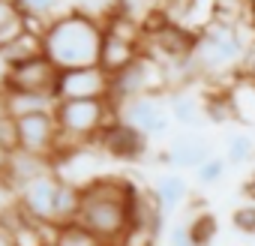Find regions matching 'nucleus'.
I'll return each mask as SVG.
<instances>
[{
  "label": "nucleus",
  "mask_w": 255,
  "mask_h": 246,
  "mask_svg": "<svg viewBox=\"0 0 255 246\" xmlns=\"http://www.w3.org/2000/svg\"><path fill=\"white\" fill-rule=\"evenodd\" d=\"M54 243L57 246H105L96 234H90L84 225L78 222H66V225H57L54 231Z\"/></svg>",
  "instance_id": "nucleus-22"
},
{
  "label": "nucleus",
  "mask_w": 255,
  "mask_h": 246,
  "mask_svg": "<svg viewBox=\"0 0 255 246\" xmlns=\"http://www.w3.org/2000/svg\"><path fill=\"white\" fill-rule=\"evenodd\" d=\"M27 27H30V18L21 12V6L0 0V51H3L9 42H15Z\"/></svg>",
  "instance_id": "nucleus-17"
},
{
  "label": "nucleus",
  "mask_w": 255,
  "mask_h": 246,
  "mask_svg": "<svg viewBox=\"0 0 255 246\" xmlns=\"http://www.w3.org/2000/svg\"><path fill=\"white\" fill-rule=\"evenodd\" d=\"M57 78H60V69L48 57H36V60L18 63V66H6L3 90L42 93V96H54L57 99Z\"/></svg>",
  "instance_id": "nucleus-6"
},
{
  "label": "nucleus",
  "mask_w": 255,
  "mask_h": 246,
  "mask_svg": "<svg viewBox=\"0 0 255 246\" xmlns=\"http://www.w3.org/2000/svg\"><path fill=\"white\" fill-rule=\"evenodd\" d=\"M246 48H249V42L240 36V24L213 21L210 27H204L198 33L195 51H192V66H195V72L219 75V72L243 63Z\"/></svg>",
  "instance_id": "nucleus-4"
},
{
  "label": "nucleus",
  "mask_w": 255,
  "mask_h": 246,
  "mask_svg": "<svg viewBox=\"0 0 255 246\" xmlns=\"http://www.w3.org/2000/svg\"><path fill=\"white\" fill-rule=\"evenodd\" d=\"M252 156H255V141H252L249 135H243V132L228 135V147H225L228 165H243V162H249Z\"/></svg>",
  "instance_id": "nucleus-24"
},
{
  "label": "nucleus",
  "mask_w": 255,
  "mask_h": 246,
  "mask_svg": "<svg viewBox=\"0 0 255 246\" xmlns=\"http://www.w3.org/2000/svg\"><path fill=\"white\" fill-rule=\"evenodd\" d=\"M36 57H45V42H42V30H33V27H27L15 42H9L0 51V60L6 66H18V63L36 60Z\"/></svg>",
  "instance_id": "nucleus-15"
},
{
  "label": "nucleus",
  "mask_w": 255,
  "mask_h": 246,
  "mask_svg": "<svg viewBox=\"0 0 255 246\" xmlns=\"http://www.w3.org/2000/svg\"><path fill=\"white\" fill-rule=\"evenodd\" d=\"M225 168H228V159H222V156H210L204 165H198V168H195V180H198L201 186H213V183H219V180H222Z\"/></svg>",
  "instance_id": "nucleus-25"
},
{
  "label": "nucleus",
  "mask_w": 255,
  "mask_h": 246,
  "mask_svg": "<svg viewBox=\"0 0 255 246\" xmlns=\"http://www.w3.org/2000/svg\"><path fill=\"white\" fill-rule=\"evenodd\" d=\"M204 117L210 123H234L240 120V111H237V102L231 96V90H216L204 99Z\"/></svg>",
  "instance_id": "nucleus-19"
},
{
  "label": "nucleus",
  "mask_w": 255,
  "mask_h": 246,
  "mask_svg": "<svg viewBox=\"0 0 255 246\" xmlns=\"http://www.w3.org/2000/svg\"><path fill=\"white\" fill-rule=\"evenodd\" d=\"M0 147L6 150H18V126H15V117H0Z\"/></svg>",
  "instance_id": "nucleus-29"
},
{
  "label": "nucleus",
  "mask_w": 255,
  "mask_h": 246,
  "mask_svg": "<svg viewBox=\"0 0 255 246\" xmlns=\"http://www.w3.org/2000/svg\"><path fill=\"white\" fill-rule=\"evenodd\" d=\"M141 54H144L141 45H132L126 39H117V36L105 33L102 36V48H99V69H105L108 75H117L126 66H132Z\"/></svg>",
  "instance_id": "nucleus-14"
},
{
  "label": "nucleus",
  "mask_w": 255,
  "mask_h": 246,
  "mask_svg": "<svg viewBox=\"0 0 255 246\" xmlns=\"http://www.w3.org/2000/svg\"><path fill=\"white\" fill-rule=\"evenodd\" d=\"M114 117H117V108L108 99H63V102H57L54 120L60 126V153L66 156L75 147L96 141L99 132ZM60 153H57V159H60Z\"/></svg>",
  "instance_id": "nucleus-3"
},
{
  "label": "nucleus",
  "mask_w": 255,
  "mask_h": 246,
  "mask_svg": "<svg viewBox=\"0 0 255 246\" xmlns=\"http://www.w3.org/2000/svg\"><path fill=\"white\" fill-rule=\"evenodd\" d=\"M9 114V105H6V90H0V117Z\"/></svg>",
  "instance_id": "nucleus-37"
},
{
  "label": "nucleus",
  "mask_w": 255,
  "mask_h": 246,
  "mask_svg": "<svg viewBox=\"0 0 255 246\" xmlns=\"http://www.w3.org/2000/svg\"><path fill=\"white\" fill-rule=\"evenodd\" d=\"M165 72L156 66V60H150L147 54H141L132 66H126L123 72L111 75V93H108V102L114 108H120L123 102L129 99H138V96H153V84L162 81Z\"/></svg>",
  "instance_id": "nucleus-5"
},
{
  "label": "nucleus",
  "mask_w": 255,
  "mask_h": 246,
  "mask_svg": "<svg viewBox=\"0 0 255 246\" xmlns=\"http://www.w3.org/2000/svg\"><path fill=\"white\" fill-rule=\"evenodd\" d=\"M231 222H234L237 231H243V234H255V204H243V207H237V210L231 213Z\"/></svg>",
  "instance_id": "nucleus-28"
},
{
  "label": "nucleus",
  "mask_w": 255,
  "mask_h": 246,
  "mask_svg": "<svg viewBox=\"0 0 255 246\" xmlns=\"http://www.w3.org/2000/svg\"><path fill=\"white\" fill-rule=\"evenodd\" d=\"M108 93H111V75L99 66L66 69L57 78V102H63V99H108Z\"/></svg>",
  "instance_id": "nucleus-9"
},
{
  "label": "nucleus",
  "mask_w": 255,
  "mask_h": 246,
  "mask_svg": "<svg viewBox=\"0 0 255 246\" xmlns=\"http://www.w3.org/2000/svg\"><path fill=\"white\" fill-rule=\"evenodd\" d=\"M45 246H57V243H54V240H51V243H45Z\"/></svg>",
  "instance_id": "nucleus-38"
},
{
  "label": "nucleus",
  "mask_w": 255,
  "mask_h": 246,
  "mask_svg": "<svg viewBox=\"0 0 255 246\" xmlns=\"http://www.w3.org/2000/svg\"><path fill=\"white\" fill-rule=\"evenodd\" d=\"M213 153H210V144L201 138V135H177L174 141H171V147L165 150V156H162V162H168L171 168H198V165H204L207 159H210Z\"/></svg>",
  "instance_id": "nucleus-13"
},
{
  "label": "nucleus",
  "mask_w": 255,
  "mask_h": 246,
  "mask_svg": "<svg viewBox=\"0 0 255 246\" xmlns=\"http://www.w3.org/2000/svg\"><path fill=\"white\" fill-rule=\"evenodd\" d=\"M6 3H18V0H6Z\"/></svg>",
  "instance_id": "nucleus-39"
},
{
  "label": "nucleus",
  "mask_w": 255,
  "mask_h": 246,
  "mask_svg": "<svg viewBox=\"0 0 255 246\" xmlns=\"http://www.w3.org/2000/svg\"><path fill=\"white\" fill-rule=\"evenodd\" d=\"M15 207H18V192L6 177H0V219H6Z\"/></svg>",
  "instance_id": "nucleus-30"
},
{
  "label": "nucleus",
  "mask_w": 255,
  "mask_h": 246,
  "mask_svg": "<svg viewBox=\"0 0 255 246\" xmlns=\"http://www.w3.org/2000/svg\"><path fill=\"white\" fill-rule=\"evenodd\" d=\"M240 189H243V195L255 204V174H249V177L243 180V186H240Z\"/></svg>",
  "instance_id": "nucleus-34"
},
{
  "label": "nucleus",
  "mask_w": 255,
  "mask_h": 246,
  "mask_svg": "<svg viewBox=\"0 0 255 246\" xmlns=\"http://www.w3.org/2000/svg\"><path fill=\"white\" fill-rule=\"evenodd\" d=\"M153 192H156V198H159L162 210H165V213H171V210H177V207L186 201V195H189V183H186L180 174H165V177H159V180H156Z\"/></svg>",
  "instance_id": "nucleus-18"
},
{
  "label": "nucleus",
  "mask_w": 255,
  "mask_h": 246,
  "mask_svg": "<svg viewBox=\"0 0 255 246\" xmlns=\"http://www.w3.org/2000/svg\"><path fill=\"white\" fill-rule=\"evenodd\" d=\"M15 126H18V150L57 159V153H60V126L54 120V111L18 117Z\"/></svg>",
  "instance_id": "nucleus-7"
},
{
  "label": "nucleus",
  "mask_w": 255,
  "mask_h": 246,
  "mask_svg": "<svg viewBox=\"0 0 255 246\" xmlns=\"http://www.w3.org/2000/svg\"><path fill=\"white\" fill-rule=\"evenodd\" d=\"M6 105H9V117H27V114H48L54 111L57 99L54 96H42V93H18V90H6Z\"/></svg>",
  "instance_id": "nucleus-16"
},
{
  "label": "nucleus",
  "mask_w": 255,
  "mask_h": 246,
  "mask_svg": "<svg viewBox=\"0 0 255 246\" xmlns=\"http://www.w3.org/2000/svg\"><path fill=\"white\" fill-rule=\"evenodd\" d=\"M117 117L129 126L141 129L147 138L150 135H165L168 132V114L165 108L159 105L156 96H138V99H129L117 108Z\"/></svg>",
  "instance_id": "nucleus-11"
},
{
  "label": "nucleus",
  "mask_w": 255,
  "mask_h": 246,
  "mask_svg": "<svg viewBox=\"0 0 255 246\" xmlns=\"http://www.w3.org/2000/svg\"><path fill=\"white\" fill-rule=\"evenodd\" d=\"M78 210H81V186L60 177V189H57V225L75 222Z\"/></svg>",
  "instance_id": "nucleus-20"
},
{
  "label": "nucleus",
  "mask_w": 255,
  "mask_h": 246,
  "mask_svg": "<svg viewBox=\"0 0 255 246\" xmlns=\"http://www.w3.org/2000/svg\"><path fill=\"white\" fill-rule=\"evenodd\" d=\"M246 21H249V30L255 33V0H246Z\"/></svg>",
  "instance_id": "nucleus-35"
},
{
  "label": "nucleus",
  "mask_w": 255,
  "mask_h": 246,
  "mask_svg": "<svg viewBox=\"0 0 255 246\" xmlns=\"http://www.w3.org/2000/svg\"><path fill=\"white\" fill-rule=\"evenodd\" d=\"M54 171V159L48 156H39V153H27V150H12L9 153V165H6V180L12 183V189H24L27 183H33L36 177L42 174H51Z\"/></svg>",
  "instance_id": "nucleus-12"
},
{
  "label": "nucleus",
  "mask_w": 255,
  "mask_h": 246,
  "mask_svg": "<svg viewBox=\"0 0 255 246\" xmlns=\"http://www.w3.org/2000/svg\"><path fill=\"white\" fill-rule=\"evenodd\" d=\"M186 225H189L192 246H210V243L216 240L219 222H216V216H213V213L201 210V213H195V216H192V222H186Z\"/></svg>",
  "instance_id": "nucleus-23"
},
{
  "label": "nucleus",
  "mask_w": 255,
  "mask_h": 246,
  "mask_svg": "<svg viewBox=\"0 0 255 246\" xmlns=\"http://www.w3.org/2000/svg\"><path fill=\"white\" fill-rule=\"evenodd\" d=\"M18 6L27 18H45L60 6V0H18Z\"/></svg>",
  "instance_id": "nucleus-27"
},
{
  "label": "nucleus",
  "mask_w": 255,
  "mask_h": 246,
  "mask_svg": "<svg viewBox=\"0 0 255 246\" xmlns=\"http://www.w3.org/2000/svg\"><path fill=\"white\" fill-rule=\"evenodd\" d=\"M168 246H192L189 225H174V228H171V234H168Z\"/></svg>",
  "instance_id": "nucleus-31"
},
{
  "label": "nucleus",
  "mask_w": 255,
  "mask_h": 246,
  "mask_svg": "<svg viewBox=\"0 0 255 246\" xmlns=\"http://www.w3.org/2000/svg\"><path fill=\"white\" fill-rule=\"evenodd\" d=\"M153 243H156V231H150L144 225H129L117 246H153Z\"/></svg>",
  "instance_id": "nucleus-26"
},
{
  "label": "nucleus",
  "mask_w": 255,
  "mask_h": 246,
  "mask_svg": "<svg viewBox=\"0 0 255 246\" xmlns=\"http://www.w3.org/2000/svg\"><path fill=\"white\" fill-rule=\"evenodd\" d=\"M240 69H243V78L255 81V36H252V42H249V48H246V57H243Z\"/></svg>",
  "instance_id": "nucleus-32"
},
{
  "label": "nucleus",
  "mask_w": 255,
  "mask_h": 246,
  "mask_svg": "<svg viewBox=\"0 0 255 246\" xmlns=\"http://www.w3.org/2000/svg\"><path fill=\"white\" fill-rule=\"evenodd\" d=\"M9 153H12V150H6V147H0V177L6 174V165H9Z\"/></svg>",
  "instance_id": "nucleus-36"
},
{
  "label": "nucleus",
  "mask_w": 255,
  "mask_h": 246,
  "mask_svg": "<svg viewBox=\"0 0 255 246\" xmlns=\"http://www.w3.org/2000/svg\"><path fill=\"white\" fill-rule=\"evenodd\" d=\"M96 144L114 156V159H123V162H135L147 153V135L135 126H129V123H123L120 117H114L108 126L99 132Z\"/></svg>",
  "instance_id": "nucleus-10"
},
{
  "label": "nucleus",
  "mask_w": 255,
  "mask_h": 246,
  "mask_svg": "<svg viewBox=\"0 0 255 246\" xmlns=\"http://www.w3.org/2000/svg\"><path fill=\"white\" fill-rule=\"evenodd\" d=\"M171 117L177 123H183V126H195V123L204 117V102H198L192 93H171Z\"/></svg>",
  "instance_id": "nucleus-21"
},
{
  "label": "nucleus",
  "mask_w": 255,
  "mask_h": 246,
  "mask_svg": "<svg viewBox=\"0 0 255 246\" xmlns=\"http://www.w3.org/2000/svg\"><path fill=\"white\" fill-rule=\"evenodd\" d=\"M135 186L123 177H93L81 186L78 225L96 234L105 246H117L129 228Z\"/></svg>",
  "instance_id": "nucleus-1"
},
{
  "label": "nucleus",
  "mask_w": 255,
  "mask_h": 246,
  "mask_svg": "<svg viewBox=\"0 0 255 246\" xmlns=\"http://www.w3.org/2000/svg\"><path fill=\"white\" fill-rule=\"evenodd\" d=\"M102 21L87 15L84 9H69L63 15H54L45 30V57L60 69H84V66H99V48H102Z\"/></svg>",
  "instance_id": "nucleus-2"
},
{
  "label": "nucleus",
  "mask_w": 255,
  "mask_h": 246,
  "mask_svg": "<svg viewBox=\"0 0 255 246\" xmlns=\"http://www.w3.org/2000/svg\"><path fill=\"white\" fill-rule=\"evenodd\" d=\"M0 246H15V234L6 219H0Z\"/></svg>",
  "instance_id": "nucleus-33"
},
{
  "label": "nucleus",
  "mask_w": 255,
  "mask_h": 246,
  "mask_svg": "<svg viewBox=\"0 0 255 246\" xmlns=\"http://www.w3.org/2000/svg\"><path fill=\"white\" fill-rule=\"evenodd\" d=\"M57 189H60V177L54 171L36 177L33 183L18 189V210L42 225H57Z\"/></svg>",
  "instance_id": "nucleus-8"
}]
</instances>
